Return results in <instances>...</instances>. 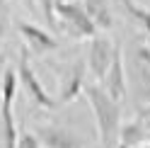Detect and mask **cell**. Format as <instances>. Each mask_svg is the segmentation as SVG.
Instances as JSON below:
<instances>
[{
	"mask_svg": "<svg viewBox=\"0 0 150 148\" xmlns=\"http://www.w3.org/2000/svg\"><path fill=\"white\" fill-rule=\"evenodd\" d=\"M10 32V7L7 0H0V39Z\"/></svg>",
	"mask_w": 150,
	"mask_h": 148,
	"instance_id": "obj_15",
	"label": "cell"
},
{
	"mask_svg": "<svg viewBox=\"0 0 150 148\" xmlns=\"http://www.w3.org/2000/svg\"><path fill=\"white\" fill-rule=\"evenodd\" d=\"M140 148H150V146H140Z\"/></svg>",
	"mask_w": 150,
	"mask_h": 148,
	"instance_id": "obj_20",
	"label": "cell"
},
{
	"mask_svg": "<svg viewBox=\"0 0 150 148\" xmlns=\"http://www.w3.org/2000/svg\"><path fill=\"white\" fill-rule=\"evenodd\" d=\"M87 105L95 114V124H97V134L104 148H114L119 146V131H121V105L114 102L99 85H85L82 90Z\"/></svg>",
	"mask_w": 150,
	"mask_h": 148,
	"instance_id": "obj_1",
	"label": "cell"
},
{
	"mask_svg": "<svg viewBox=\"0 0 150 148\" xmlns=\"http://www.w3.org/2000/svg\"><path fill=\"white\" fill-rule=\"evenodd\" d=\"M17 148H41L39 141H36V136L29 134V131H24L20 134V141H17Z\"/></svg>",
	"mask_w": 150,
	"mask_h": 148,
	"instance_id": "obj_16",
	"label": "cell"
},
{
	"mask_svg": "<svg viewBox=\"0 0 150 148\" xmlns=\"http://www.w3.org/2000/svg\"><path fill=\"white\" fill-rule=\"evenodd\" d=\"M34 136H36V141H39V146H44V148H82V141L68 126L46 124V126L36 129Z\"/></svg>",
	"mask_w": 150,
	"mask_h": 148,
	"instance_id": "obj_8",
	"label": "cell"
},
{
	"mask_svg": "<svg viewBox=\"0 0 150 148\" xmlns=\"http://www.w3.org/2000/svg\"><path fill=\"white\" fill-rule=\"evenodd\" d=\"M3 78H5V66L0 61V100H3Z\"/></svg>",
	"mask_w": 150,
	"mask_h": 148,
	"instance_id": "obj_18",
	"label": "cell"
},
{
	"mask_svg": "<svg viewBox=\"0 0 150 148\" xmlns=\"http://www.w3.org/2000/svg\"><path fill=\"white\" fill-rule=\"evenodd\" d=\"M85 61H75L73 66H68L61 75V90H58V102L68 105L85 90Z\"/></svg>",
	"mask_w": 150,
	"mask_h": 148,
	"instance_id": "obj_9",
	"label": "cell"
},
{
	"mask_svg": "<svg viewBox=\"0 0 150 148\" xmlns=\"http://www.w3.org/2000/svg\"><path fill=\"white\" fill-rule=\"evenodd\" d=\"M140 146H148V136H145V126L140 124V119L136 117L133 122L121 124L119 148H140Z\"/></svg>",
	"mask_w": 150,
	"mask_h": 148,
	"instance_id": "obj_12",
	"label": "cell"
},
{
	"mask_svg": "<svg viewBox=\"0 0 150 148\" xmlns=\"http://www.w3.org/2000/svg\"><path fill=\"white\" fill-rule=\"evenodd\" d=\"M15 95H17V75L15 70L5 68L3 78V100H0V136L5 148H17L20 129L15 122Z\"/></svg>",
	"mask_w": 150,
	"mask_h": 148,
	"instance_id": "obj_2",
	"label": "cell"
},
{
	"mask_svg": "<svg viewBox=\"0 0 150 148\" xmlns=\"http://www.w3.org/2000/svg\"><path fill=\"white\" fill-rule=\"evenodd\" d=\"M82 7H85L90 22L95 24V29H109L114 24V15H111L109 0H82Z\"/></svg>",
	"mask_w": 150,
	"mask_h": 148,
	"instance_id": "obj_11",
	"label": "cell"
},
{
	"mask_svg": "<svg viewBox=\"0 0 150 148\" xmlns=\"http://www.w3.org/2000/svg\"><path fill=\"white\" fill-rule=\"evenodd\" d=\"M138 119H140V124L145 126V136H148V146H150V102H148L143 109H140Z\"/></svg>",
	"mask_w": 150,
	"mask_h": 148,
	"instance_id": "obj_17",
	"label": "cell"
},
{
	"mask_svg": "<svg viewBox=\"0 0 150 148\" xmlns=\"http://www.w3.org/2000/svg\"><path fill=\"white\" fill-rule=\"evenodd\" d=\"M56 20L68 34L78 39H95L97 29L82 7V0H56Z\"/></svg>",
	"mask_w": 150,
	"mask_h": 148,
	"instance_id": "obj_3",
	"label": "cell"
},
{
	"mask_svg": "<svg viewBox=\"0 0 150 148\" xmlns=\"http://www.w3.org/2000/svg\"><path fill=\"white\" fill-rule=\"evenodd\" d=\"M39 5V15L51 29H58V20H56V0H36Z\"/></svg>",
	"mask_w": 150,
	"mask_h": 148,
	"instance_id": "obj_14",
	"label": "cell"
},
{
	"mask_svg": "<svg viewBox=\"0 0 150 148\" xmlns=\"http://www.w3.org/2000/svg\"><path fill=\"white\" fill-rule=\"evenodd\" d=\"M17 32H20V36L24 39L27 44V51H34V53H49V51H56L58 49V39L49 32L44 29V27L39 24H32V22H17Z\"/></svg>",
	"mask_w": 150,
	"mask_h": 148,
	"instance_id": "obj_6",
	"label": "cell"
},
{
	"mask_svg": "<svg viewBox=\"0 0 150 148\" xmlns=\"http://www.w3.org/2000/svg\"><path fill=\"white\" fill-rule=\"evenodd\" d=\"M121 5H124V10H126V12H128V15L133 17V20L150 34V10H148V7L138 5L136 0H121Z\"/></svg>",
	"mask_w": 150,
	"mask_h": 148,
	"instance_id": "obj_13",
	"label": "cell"
},
{
	"mask_svg": "<svg viewBox=\"0 0 150 148\" xmlns=\"http://www.w3.org/2000/svg\"><path fill=\"white\" fill-rule=\"evenodd\" d=\"M22 3H24L27 7H29V10H34V0H22Z\"/></svg>",
	"mask_w": 150,
	"mask_h": 148,
	"instance_id": "obj_19",
	"label": "cell"
},
{
	"mask_svg": "<svg viewBox=\"0 0 150 148\" xmlns=\"http://www.w3.org/2000/svg\"><path fill=\"white\" fill-rule=\"evenodd\" d=\"M15 75H17V85H22L24 92L29 95V100H32V102H36L41 109H56V107H58V102L49 95V90L41 85L39 75L34 73L32 63H29V51H27V49L20 51V61H17Z\"/></svg>",
	"mask_w": 150,
	"mask_h": 148,
	"instance_id": "obj_4",
	"label": "cell"
},
{
	"mask_svg": "<svg viewBox=\"0 0 150 148\" xmlns=\"http://www.w3.org/2000/svg\"><path fill=\"white\" fill-rule=\"evenodd\" d=\"M114 53H116V46L111 44L107 36H95V39H90V44H87L85 66L92 70V75H95V78L102 80V78L107 75L111 61H114Z\"/></svg>",
	"mask_w": 150,
	"mask_h": 148,
	"instance_id": "obj_5",
	"label": "cell"
},
{
	"mask_svg": "<svg viewBox=\"0 0 150 148\" xmlns=\"http://www.w3.org/2000/svg\"><path fill=\"white\" fill-rule=\"evenodd\" d=\"M131 66H133V75H136V83H138L140 100L148 105L150 102V46L148 44H138L133 49Z\"/></svg>",
	"mask_w": 150,
	"mask_h": 148,
	"instance_id": "obj_10",
	"label": "cell"
},
{
	"mask_svg": "<svg viewBox=\"0 0 150 148\" xmlns=\"http://www.w3.org/2000/svg\"><path fill=\"white\" fill-rule=\"evenodd\" d=\"M102 90L114 100V102H124L126 100V70H124V56H121V49L116 46V53H114V61L107 70V75L102 78Z\"/></svg>",
	"mask_w": 150,
	"mask_h": 148,
	"instance_id": "obj_7",
	"label": "cell"
}]
</instances>
